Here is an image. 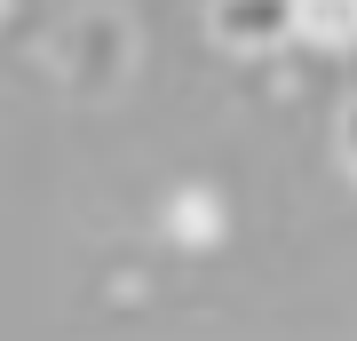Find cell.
<instances>
[{"instance_id":"cell-1","label":"cell","mask_w":357,"mask_h":341,"mask_svg":"<svg viewBox=\"0 0 357 341\" xmlns=\"http://www.w3.org/2000/svg\"><path fill=\"white\" fill-rule=\"evenodd\" d=\"M294 24V0H215V32L230 48H270Z\"/></svg>"}]
</instances>
